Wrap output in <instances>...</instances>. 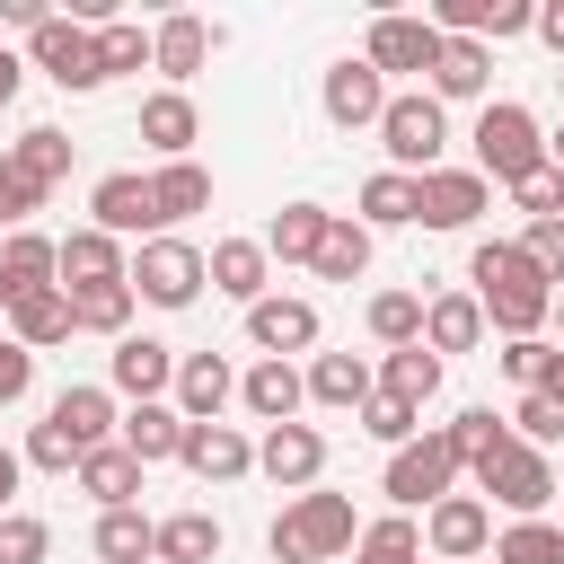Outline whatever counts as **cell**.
Here are the masks:
<instances>
[{"instance_id": "obj_20", "label": "cell", "mask_w": 564, "mask_h": 564, "mask_svg": "<svg viewBox=\"0 0 564 564\" xmlns=\"http://www.w3.org/2000/svg\"><path fill=\"white\" fill-rule=\"evenodd\" d=\"M203 282H212L220 300L256 308V300L273 291V256H264V238H220V247L203 256Z\"/></svg>"}, {"instance_id": "obj_1", "label": "cell", "mask_w": 564, "mask_h": 564, "mask_svg": "<svg viewBox=\"0 0 564 564\" xmlns=\"http://www.w3.org/2000/svg\"><path fill=\"white\" fill-rule=\"evenodd\" d=\"M467 282H476V308H485V326H502V344L538 335V326H546V308H555L546 273H538V264H529L511 238H476V256H467Z\"/></svg>"}, {"instance_id": "obj_39", "label": "cell", "mask_w": 564, "mask_h": 564, "mask_svg": "<svg viewBox=\"0 0 564 564\" xmlns=\"http://www.w3.org/2000/svg\"><path fill=\"white\" fill-rule=\"evenodd\" d=\"M361 229H405L414 220V176H397V167H379V176H361V212H352Z\"/></svg>"}, {"instance_id": "obj_8", "label": "cell", "mask_w": 564, "mask_h": 564, "mask_svg": "<svg viewBox=\"0 0 564 564\" xmlns=\"http://www.w3.org/2000/svg\"><path fill=\"white\" fill-rule=\"evenodd\" d=\"M476 485H485L511 520H546V502L564 494V485H555V467H546V449H529V441H511L502 458H485V467H476Z\"/></svg>"}, {"instance_id": "obj_62", "label": "cell", "mask_w": 564, "mask_h": 564, "mask_svg": "<svg viewBox=\"0 0 564 564\" xmlns=\"http://www.w3.org/2000/svg\"><path fill=\"white\" fill-rule=\"evenodd\" d=\"M546 326H564V291H555V308H546Z\"/></svg>"}, {"instance_id": "obj_60", "label": "cell", "mask_w": 564, "mask_h": 564, "mask_svg": "<svg viewBox=\"0 0 564 564\" xmlns=\"http://www.w3.org/2000/svg\"><path fill=\"white\" fill-rule=\"evenodd\" d=\"M538 388H546V397L564 405V344H555V361H546V379H538Z\"/></svg>"}, {"instance_id": "obj_10", "label": "cell", "mask_w": 564, "mask_h": 564, "mask_svg": "<svg viewBox=\"0 0 564 564\" xmlns=\"http://www.w3.org/2000/svg\"><path fill=\"white\" fill-rule=\"evenodd\" d=\"M317 106H326V123H335V132H370V123L388 115V79H379V70H370L361 53H344V62L326 70Z\"/></svg>"}, {"instance_id": "obj_61", "label": "cell", "mask_w": 564, "mask_h": 564, "mask_svg": "<svg viewBox=\"0 0 564 564\" xmlns=\"http://www.w3.org/2000/svg\"><path fill=\"white\" fill-rule=\"evenodd\" d=\"M546 167H564V123H555V141H546Z\"/></svg>"}, {"instance_id": "obj_48", "label": "cell", "mask_w": 564, "mask_h": 564, "mask_svg": "<svg viewBox=\"0 0 564 564\" xmlns=\"http://www.w3.org/2000/svg\"><path fill=\"white\" fill-rule=\"evenodd\" d=\"M53 555V529L35 511H0V564H44Z\"/></svg>"}, {"instance_id": "obj_45", "label": "cell", "mask_w": 564, "mask_h": 564, "mask_svg": "<svg viewBox=\"0 0 564 564\" xmlns=\"http://www.w3.org/2000/svg\"><path fill=\"white\" fill-rule=\"evenodd\" d=\"M97 35V70L115 79V70H150V35L132 26V18H106V26H88Z\"/></svg>"}, {"instance_id": "obj_46", "label": "cell", "mask_w": 564, "mask_h": 564, "mask_svg": "<svg viewBox=\"0 0 564 564\" xmlns=\"http://www.w3.org/2000/svg\"><path fill=\"white\" fill-rule=\"evenodd\" d=\"M414 423H423V414H414L405 397H388V388H370V397H361V432H370V441L405 449V441H414Z\"/></svg>"}, {"instance_id": "obj_27", "label": "cell", "mask_w": 564, "mask_h": 564, "mask_svg": "<svg viewBox=\"0 0 564 564\" xmlns=\"http://www.w3.org/2000/svg\"><path fill=\"white\" fill-rule=\"evenodd\" d=\"M70 476H79V494H88L97 511H132V502H141V458H132V449H115V441H106V449H88Z\"/></svg>"}, {"instance_id": "obj_63", "label": "cell", "mask_w": 564, "mask_h": 564, "mask_svg": "<svg viewBox=\"0 0 564 564\" xmlns=\"http://www.w3.org/2000/svg\"><path fill=\"white\" fill-rule=\"evenodd\" d=\"M555 529H564V520H555Z\"/></svg>"}, {"instance_id": "obj_57", "label": "cell", "mask_w": 564, "mask_h": 564, "mask_svg": "<svg viewBox=\"0 0 564 564\" xmlns=\"http://www.w3.org/2000/svg\"><path fill=\"white\" fill-rule=\"evenodd\" d=\"M18 476H26V458L0 441V511H18Z\"/></svg>"}, {"instance_id": "obj_52", "label": "cell", "mask_w": 564, "mask_h": 564, "mask_svg": "<svg viewBox=\"0 0 564 564\" xmlns=\"http://www.w3.org/2000/svg\"><path fill=\"white\" fill-rule=\"evenodd\" d=\"M18 458H26V467H44V476H70V467H79V441H70V432H53V423H35Z\"/></svg>"}, {"instance_id": "obj_21", "label": "cell", "mask_w": 564, "mask_h": 564, "mask_svg": "<svg viewBox=\"0 0 564 564\" xmlns=\"http://www.w3.org/2000/svg\"><path fill=\"white\" fill-rule=\"evenodd\" d=\"M106 379H115V397L159 405V397L176 388V352H167L159 335H123V344H115V361H106Z\"/></svg>"}, {"instance_id": "obj_4", "label": "cell", "mask_w": 564, "mask_h": 564, "mask_svg": "<svg viewBox=\"0 0 564 564\" xmlns=\"http://www.w3.org/2000/svg\"><path fill=\"white\" fill-rule=\"evenodd\" d=\"M467 141H476V176L485 185H520L529 167H546V132H538V115L520 97H485Z\"/></svg>"}, {"instance_id": "obj_40", "label": "cell", "mask_w": 564, "mask_h": 564, "mask_svg": "<svg viewBox=\"0 0 564 564\" xmlns=\"http://www.w3.org/2000/svg\"><path fill=\"white\" fill-rule=\"evenodd\" d=\"M159 538V520L132 502V511H97V564H141Z\"/></svg>"}, {"instance_id": "obj_2", "label": "cell", "mask_w": 564, "mask_h": 564, "mask_svg": "<svg viewBox=\"0 0 564 564\" xmlns=\"http://www.w3.org/2000/svg\"><path fill=\"white\" fill-rule=\"evenodd\" d=\"M352 538H361V520H352V494H326V485L291 494V502L273 511V529H264L273 564H335V555H352Z\"/></svg>"}, {"instance_id": "obj_58", "label": "cell", "mask_w": 564, "mask_h": 564, "mask_svg": "<svg viewBox=\"0 0 564 564\" xmlns=\"http://www.w3.org/2000/svg\"><path fill=\"white\" fill-rule=\"evenodd\" d=\"M0 18H9V26H26V35H35V26H44V18H53V9H44V0H0Z\"/></svg>"}, {"instance_id": "obj_41", "label": "cell", "mask_w": 564, "mask_h": 564, "mask_svg": "<svg viewBox=\"0 0 564 564\" xmlns=\"http://www.w3.org/2000/svg\"><path fill=\"white\" fill-rule=\"evenodd\" d=\"M485 555L494 564H564V529L555 520H511V529H494Z\"/></svg>"}, {"instance_id": "obj_12", "label": "cell", "mask_w": 564, "mask_h": 564, "mask_svg": "<svg viewBox=\"0 0 564 564\" xmlns=\"http://www.w3.org/2000/svg\"><path fill=\"white\" fill-rule=\"evenodd\" d=\"M423 88H432L441 106H485V88H494V44H476V35H441Z\"/></svg>"}, {"instance_id": "obj_28", "label": "cell", "mask_w": 564, "mask_h": 564, "mask_svg": "<svg viewBox=\"0 0 564 564\" xmlns=\"http://www.w3.org/2000/svg\"><path fill=\"white\" fill-rule=\"evenodd\" d=\"M176 441H185V414L159 397V405H132V414H115V449H132L141 467H159V458H176Z\"/></svg>"}, {"instance_id": "obj_30", "label": "cell", "mask_w": 564, "mask_h": 564, "mask_svg": "<svg viewBox=\"0 0 564 564\" xmlns=\"http://www.w3.org/2000/svg\"><path fill=\"white\" fill-rule=\"evenodd\" d=\"M212 203V167H194V159H167L159 176H150V212H159V238L176 229V220H194Z\"/></svg>"}, {"instance_id": "obj_54", "label": "cell", "mask_w": 564, "mask_h": 564, "mask_svg": "<svg viewBox=\"0 0 564 564\" xmlns=\"http://www.w3.org/2000/svg\"><path fill=\"white\" fill-rule=\"evenodd\" d=\"M529 26H538L529 0H485V35H476V44H502V35H529Z\"/></svg>"}, {"instance_id": "obj_33", "label": "cell", "mask_w": 564, "mask_h": 564, "mask_svg": "<svg viewBox=\"0 0 564 564\" xmlns=\"http://www.w3.org/2000/svg\"><path fill=\"white\" fill-rule=\"evenodd\" d=\"M70 335V291L53 282V291H26V300H9V344H26V352H44V344H62Z\"/></svg>"}, {"instance_id": "obj_14", "label": "cell", "mask_w": 564, "mask_h": 564, "mask_svg": "<svg viewBox=\"0 0 564 564\" xmlns=\"http://www.w3.org/2000/svg\"><path fill=\"white\" fill-rule=\"evenodd\" d=\"M432 53H441L432 18H405V9L370 18V44H361V62H370L379 79H397V70H432Z\"/></svg>"}, {"instance_id": "obj_43", "label": "cell", "mask_w": 564, "mask_h": 564, "mask_svg": "<svg viewBox=\"0 0 564 564\" xmlns=\"http://www.w3.org/2000/svg\"><path fill=\"white\" fill-rule=\"evenodd\" d=\"M70 326H88V335H115V344H123V326H132V282L70 291Z\"/></svg>"}, {"instance_id": "obj_51", "label": "cell", "mask_w": 564, "mask_h": 564, "mask_svg": "<svg viewBox=\"0 0 564 564\" xmlns=\"http://www.w3.org/2000/svg\"><path fill=\"white\" fill-rule=\"evenodd\" d=\"M511 203H520L529 220H564V167H529V176L511 185Z\"/></svg>"}, {"instance_id": "obj_29", "label": "cell", "mask_w": 564, "mask_h": 564, "mask_svg": "<svg viewBox=\"0 0 564 564\" xmlns=\"http://www.w3.org/2000/svg\"><path fill=\"white\" fill-rule=\"evenodd\" d=\"M0 159H9V167H18L35 194H53V185L70 176V132H53V123H26V132H18Z\"/></svg>"}, {"instance_id": "obj_42", "label": "cell", "mask_w": 564, "mask_h": 564, "mask_svg": "<svg viewBox=\"0 0 564 564\" xmlns=\"http://www.w3.org/2000/svg\"><path fill=\"white\" fill-rule=\"evenodd\" d=\"M352 564H423V529L405 511H388V520H370L352 538Z\"/></svg>"}, {"instance_id": "obj_47", "label": "cell", "mask_w": 564, "mask_h": 564, "mask_svg": "<svg viewBox=\"0 0 564 564\" xmlns=\"http://www.w3.org/2000/svg\"><path fill=\"white\" fill-rule=\"evenodd\" d=\"M511 423H520L511 441H529V449H555V441H564V405H555L546 388H529V397L511 405Z\"/></svg>"}, {"instance_id": "obj_23", "label": "cell", "mask_w": 564, "mask_h": 564, "mask_svg": "<svg viewBox=\"0 0 564 564\" xmlns=\"http://www.w3.org/2000/svg\"><path fill=\"white\" fill-rule=\"evenodd\" d=\"M44 423H53V432H70V441H79V458H88V449H106V441H115V388L70 379V388L44 405Z\"/></svg>"}, {"instance_id": "obj_26", "label": "cell", "mask_w": 564, "mask_h": 564, "mask_svg": "<svg viewBox=\"0 0 564 564\" xmlns=\"http://www.w3.org/2000/svg\"><path fill=\"white\" fill-rule=\"evenodd\" d=\"M238 405L273 432V423H300V405H308V379L291 370V361H256L247 379H238Z\"/></svg>"}, {"instance_id": "obj_16", "label": "cell", "mask_w": 564, "mask_h": 564, "mask_svg": "<svg viewBox=\"0 0 564 564\" xmlns=\"http://www.w3.org/2000/svg\"><path fill=\"white\" fill-rule=\"evenodd\" d=\"M176 458H185L203 485H238V476H256V441H247L238 423H185Z\"/></svg>"}, {"instance_id": "obj_34", "label": "cell", "mask_w": 564, "mask_h": 564, "mask_svg": "<svg viewBox=\"0 0 564 564\" xmlns=\"http://www.w3.org/2000/svg\"><path fill=\"white\" fill-rule=\"evenodd\" d=\"M159 564H220V520L212 511H167L159 538H150Z\"/></svg>"}, {"instance_id": "obj_49", "label": "cell", "mask_w": 564, "mask_h": 564, "mask_svg": "<svg viewBox=\"0 0 564 564\" xmlns=\"http://www.w3.org/2000/svg\"><path fill=\"white\" fill-rule=\"evenodd\" d=\"M511 247H520V256H529V264L546 273V291H564V220H529V229H520Z\"/></svg>"}, {"instance_id": "obj_5", "label": "cell", "mask_w": 564, "mask_h": 564, "mask_svg": "<svg viewBox=\"0 0 564 564\" xmlns=\"http://www.w3.org/2000/svg\"><path fill=\"white\" fill-rule=\"evenodd\" d=\"M123 282L150 308H194L203 300V247L194 238H141V256L123 264Z\"/></svg>"}, {"instance_id": "obj_35", "label": "cell", "mask_w": 564, "mask_h": 564, "mask_svg": "<svg viewBox=\"0 0 564 564\" xmlns=\"http://www.w3.org/2000/svg\"><path fill=\"white\" fill-rule=\"evenodd\" d=\"M26 291H53V238L44 229L0 238V300H26Z\"/></svg>"}, {"instance_id": "obj_32", "label": "cell", "mask_w": 564, "mask_h": 564, "mask_svg": "<svg viewBox=\"0 0 564 564\" xmlns=\"http://www.w3.org/2000/svg\"><path fill=\"white\" fill-rule=\"evenodd\" d=\"M326 220H335L326 203H282V212L264 220V256H273V264H308L317 238H326Z\"/></svg>"}, {"instance_id": "obj_55", "label": "cell", "mask_w": 564, "mask_h": 564, "mask_svg": "<svg viewBox=\"0 0 564 564\" xmlns=\"http://www.w3.org/2000/svg\"><path fill=\"white\" fill-rule=\"evenodd\" d=\"M26 388H35V352H26V344H9V335H0V405H18V397H26Z\"/></svg>"}, {"instance_id": "obj_53", "label": "cell", "mask_w": 564, "mask_h": 564, "mask_svg": "<svg viewBox=\"0 0 564 564\" xmlns=\"http://www.w3.org/2000/svg\"><path fill=\"white\" fill-rule=\"evenodd\" d=\"M35 203H44V194H35V185H26V176H18V167H9V159H0V238H18V229H26V212H35Z\"/></svg>"}, {"instance_id": "obj_38", "label": "cell", "mask_w": 564, "mask_h": 564, "mask_svg": "<svg viewBox=\"0 0 564 564\" xmlns=\"http://www.w3.org/2000/svg\"><path fill=\"white\" fill-rule=\"evenodd\" d=\"M308 397L361 414V397H370V361H361V352H317V361H308Z\"/></svg>"}, {"instance_id": "obj_6", "label": "cell", "mask_w": 564, "mask_h": 564, "mask_svg": "<svg viewBox=\"0 0 564 564\" xmlns=\"http://www.w3.org/2000/svg\"><path fill=\"white\" fill-rule=\"evenodd\" d=\"M379 494H388L397 511H432L441 494H458V458H449V441H441V432H414L405 449H388Z\"/></svg>"}, {"instance_id": "obj_36", "label": "cell", "mask_w": 564, "mask_h": 564, "mask_svg": "<svg viewBox=\"0 0 564 564\" xmlns=\"http://www.w3.org/2000/svg\"><path fill=\"white\" fill-rule=\"evenodd\" d=\"M308 264H317V282H361V273H370V229H361L352 212H335Z\"/></svg>"}, {"instance_id": "obj_31", "label": "cell", "mask_w": 564, "mask_h": 564, "mask_svg": "<svg viewBox=\"0 0 564 564\" xmlns=\"http://www.w3.org/2000/svg\"><path fill=\"white\" fill-rule=\"evenodd\" d=\"M441 441H449V458H458V467L476 476L485 458H502V449H511V423H502L494 405H458V414L441 423Z\"/></svg>"}, {"instance_id": "obj_11", "label": "cell", "mask_w": 564, "mask_h": 564, "mask_svg": "<svg viewBox=\"0 0 564 564\" xmlns=\"http://www.w3.org/2000/svg\"><path fill=\"white\" fill-rule=\"evenodd\" d=\"M485 203H494V185H485L476 167H432V176H414V220H423V229H476Z\"/></svg>"}, {"instance_id": "obj_3", "label": "cell", "mask_w": 564, "mask_h": 564, "mask_svg": "<svg viewBox=\"0 0 564 564\" xmlns=\"http://www.w3.org/2000/svg\"><path fill=\"white\" fill-rule=\"evenodd\" d=\"M370 132H379V150H388L397 176H432L441 150H449V106L432 88H388V115Z\"/></svg>"}, {"instance_id": "obj_15", "label": "cell", "mask_w": 564, "mask_h": 564, "mask_svg": "<svg viewBox=\"0 0 564 564\" xmlns=\"http://www.w3.org/2000/svg\"><path fill=\"white\" fill-rule=\"evenodd\" d=\"M247 344H256L264 361L317 352V308H308V300H282V291H264V300L247 308Z\"/></svg>"}, {"instance_id": "obj_24", "label": "cell", "mask_w": 564, "mask_h": 564, "mask_svg": "<svg viewBox=\"0 0 564 564\" xmlns=\"http://www.w3.org/2000/svg\"><path fill=\"white\" fill-rule=\"evenodd\" d=\"M141 141L159 150V167H167V159H194V141H203V115H194V97H185V88H159V97H141Z\"/></svg>"}, {"instance_id": "obj_17", "label": "cell", "mask_w": 564, "mask_h": 564, "mask_svg": "<svg viewBox=\"0 0 564 564\" xmlns=\"http://www.w3.org/2000/svg\"><path fill=\"white\" fill-rule=\"evenodd\" d=\"M212 44H220V26H203L194 9H176V18H159V26H150V70H159L167 88H185V79L212 62Z\"/></svg>"}, {"instance_id": "obj_19", "label": "cell", "mask_w": 564, "mask_h": 564, "mask_svg": "<svg viewBox=\"0 0 564 564\" xmlns=\"http://www.w3.org/2000/svg\"><path fill=\"white\" fill-rule=\"evenodd\" d=\"M123 238H106V229H70V238H53V282L62 291H97V282H123Z\"/></svg>"}, {"instance_id": "obj_50", "label": "cell", "mask_w": 564, "mask_h": 564, "mask_svg": "<svg viewBox=\"0 0 564 564\" xmlns=\"http://www.w3.org/2000/svg\"><path fill=\"white\" fill-rule=\"evenodd\" d=\"M494 361H502V379H511V388L529 397V388L546 379V361H555V344H546V335H520V344H502Z\"/></svg>"}, {"instance_id": "obj_22", "label": "cell", "mask_w": 564, "mask_h": 564, "mask_svg": "<svg viewBox=\"0 0 564 564\" xmlns=\"http://www.w3.org/2000/svg\"><path fill=\"white\" fill-rule=\"evenodd\" d=\"M238 397V370L220 361V352H185L176 361V388H167V405L185 414V423H220V405Z\"/></svg>"}, {"instance_id": "obj_59", "label": "cell", "mask_w": 564, "mask_h": 564, "mask_svg": "<svg viewBox=\"0 0 564 564\" xmlns=\"http://www.w3.org/2000/svg\"><path fill=\"white\" fill-rule=\"evenodd\" d=\"M18 79H26V62H18V53H9V44H0V106H9V97H18Z\"/></svg>"}, {"instance_id": "obj_18", "label": "cell", "mask_w": 564, "mask_h": 564, "mask_svg": "<svg viewBox=\"0 0 564 564\" xmlns=\"http://www.w3.org/2000/svg\"><path fill=\"white\" fill-rule=\"evenodd\" d=\"M88 212H97L88 229H106V238H159V212H150V176H132V167L97 176Z\"/></svg>"}, {"instance_id": "obj_25", "label": "cell", "mask_w": 564, "mask_h": 564, "mask_svg": "<svg viewBox=\"0 0 564 564\" xmlns=\"http://www.w3.org/2000/svg\"><path fill=\"white\" fill-rule=\"evenodd\" d=\"M485 344V308H476V291H432L423 300V352H476Z\"/></svg>"}, {"instance_id": "obj_37", "label": "cell", "mask_w": 564, "mask_h": 564, "mask_svg": "<svg viewBox=\"0 0 564 564\" xmlns=\"http://www.w3.org/2000/svg\"><path fill=\"white\" fill-rule=\"evenodd\" d=\"M370 388H388V397H405V405L423 414V405L441 397V352H423V344H397V352L379 361V379H370Z\"/></svg>"}, {"instance_id": "obj_13", "label": "cell", "mask_w": 564, "mask_h": 564, "mask_svg": "<svg viewBox=\"0 0 564 564\" xmlns=\"http://www.w3.org/2000/svg\"><path fill=\"white\" fill-rule=\"evenodd\" d=\"M256 467H264L282 494H308V485L326 476V432H317V423H273V432L256 441Z\"/></svg>"}, {"instance_id": "obj_44", "label": "cell", "mask_w": 564, "mask_h": 564, "mask_svg": "<svg viewBox=\"0 0 564 564\" xmlns=\"http://www.w3.org/2000/svg\"><path fill=\"white\" fill-rule=\"evenodd\" d=\"M370 335L397 352V344H423V291H370Z\"/></svg>"}, {"instance_id": "obj_56", "label": "cell", "mask_w": 564, "mask_h": 564, "mask_svg": "<svg viewBox=\"0 0 564 564\" xmlns=\"http://www.w3.org/2000/svg\"><path fill=\"white\" fill-rule=\"evenodd\" d=\"M529 35H538V44H546V53H564V0H546V9H538V26H529Z\"/></svg>"}, {"instance_id": "obj_7", "label": "cell", "mask_w": 564, "mask_h": 564, "mask_svg": "<svg viewBox=\"0 0 564 564\" xmlns=\"http://www.w3.org/2000/svg\"><path fill=\"white\" fill-rule=\"evenodd\" d=\"M26 62L53 79V88H70V97H88V88H106V70H97V35L79 26V18H44L35 35H26Z\"/></svg>"}, {"instance_id": "obj_9", "label": "cell", "mask_w": 564, "mask_h": 564, "mask_svg": "<svg viewBox=\"0 0 564 564\" xmlns=\"http://www.w3.org/2000/svg\"><path fill=\"white\" fill-rule=\"evenodd\" d=\"M423 546H432V564H476L494 546V502L485 494H441L423 511Z\"/></svg>"}]
</instances>
